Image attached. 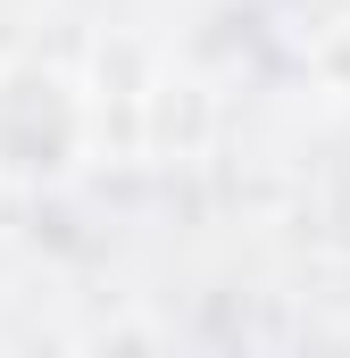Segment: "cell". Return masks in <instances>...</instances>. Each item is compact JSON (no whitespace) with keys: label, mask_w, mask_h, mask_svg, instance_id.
<instances>
[{"label":"cell","mask_w":350,"mask_h":358,"mask_svg":"<svg viewBox=\"0 0 350 358\" xmlns=\"http://www.w3.org/2000/svg\"><path fill=\"white\" fill-rule=\"evenodd\" d=\"M92 159V100L67 59H0V192H59Z\"/></svg>","instance_id":"1"}]
</instances>
